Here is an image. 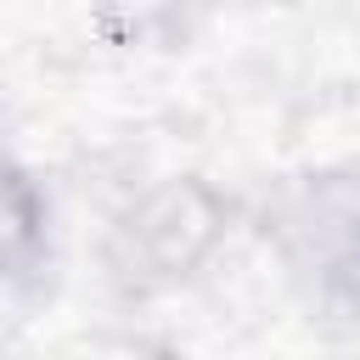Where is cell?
Listing matches in <instances>:
<instances>
[{"label":"cell","mask_w":360,"mask_h":360,"mask_svg":"<svg viewBox=\"0 0 360 360\" xmlns=\"http://www.w3.org/2000/svg\"><path fill=\"white\" fill-rule=\"evenodd\" d=\"M281 264L332 304H360V169L292 180L264 219Z\"/></svg>","instance_id":"cell-2"},{"label":"cell","mask_w":360,"mask_h":360,"mask_svg":"<svg viewBox=\"0 0 360 360\" xmlns=\"http://www.w3.org/2000/svg\"><path fill=\"white\" fill-rule=\"evenodd\" d=\"M236 202L202 174H163L118 202L101 236L107 276L129 298H158L197 281L231 242Z\"/></svg>","instance_id":"cell-1"},{"label":"cell","mask_w":360,"mask_h":360,"mask_svg":"<svg viewBox=\"0 0 360 360\" xmlns=\"http://www.w3.org/2000/svg\"><path fill=\"white\" fill-rule=\"evenodd\" d=\"M51 253V197L45 186L0 152V287H22Z\"/></svg>","instance_id":"cell-3"},{"label":"cell","mask_w":360,"mask_h":360,"mask_svg":"<svg viewBox=\"0 0 360 360\" xmlns=\"http://www.w3.org/2000/svg\"><path fill=\"white\" fill-rule=\"evenodd\" d=\"M197 0H84L96 34L118 51H135V45H158L169 39L186 17H191Z\"/></svg>","instance_id":"cell-4"}]
</instances>
